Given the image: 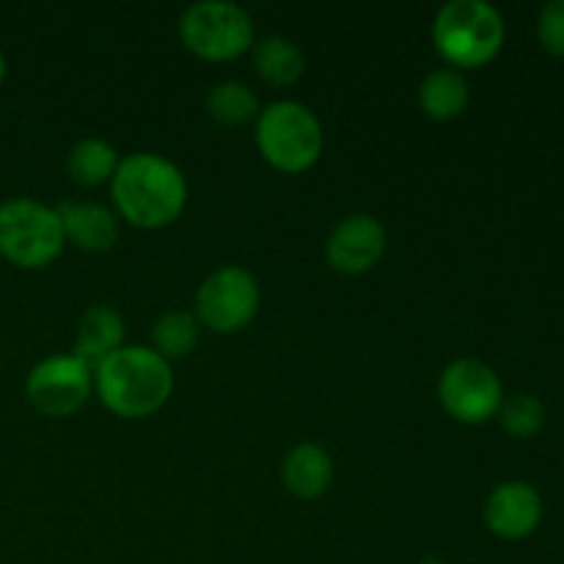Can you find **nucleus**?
Wrapping results in <instances>:
<instances>
[{
  "label": "nucleus",
  "mask_w": 564,
  "mask_h": 564,
  "mask_svg": "<svg viewBox=\"0 0 564 564\" xmlns=\"http://www.w3.org/2000/svg\"><path fill=\"white\" fill-rule=\"evenodd\" d=\"M110 196L119 220L143 231L174 224L187 204V180L176 163L154 152H132L121 158Z\"/></svg>",
  "instance_id": "1"
},
{
  "label": "nucleus",
  "mask_w": 564,
  "mask_h": 564,
  "mask_svg": "<svg viewBox=\"0 0 564 564\" xmlns=\"http://www.w3.org/2000/svg\"><path fill=\"white\" fill-rule=\"evenodd\" d=\"M94 394L119 419H147L174 394V372L152 347L124 345L94 369Z\"/></svg>",
  "instance_id": "2"
},
{
  "label": "nucleus",
  "mask_w": 564,
  "mask_h": 564,
  "mask_svg": "<svg viewBox=\"0 0 564 564\" xmlns=\"http://www.w3.org/2000/svg\"><path fill=\"white\" fill-rule=\"evenodd\" d=\"M505 17L485 0H449L433 20V44L452 69H479L505 47Z\"/></svg>",
  "instance_id": "3"
},
{
  "label": "nucleus",
  "mask_w": 564,
  "mask_h": 564,
  "mask_svg": "<svg viewBox=\"0 0 564 564\" xmlns=\"http://www.w3.org/2000/svg\"><path fill=\"white\" fill-rule=\"evenodd\" d=\"M253 141L270 169L295 176L314 169L323 158L325 130L312 108L295 99H279L259 110Z\"/></svg>",
  "instance_id": "4"
},
{
  "label": "nucleus",
  "mask_w": 564,
  "mask_h": 564,
  "mask_svg": "<svg viewBox=\"0 0 564 564\" xmlns=\"http://www.w3.org/2000/svg\"><path fill=\"white\" fill-rule=\"evenodd\" d=\"M66 240L55 207L36 198L0 202V257L20 270L50 268L64 253Z\"/></svg>",
  "instance_id": "5"
},
{
  "label": "nucleus",
  "mask_w": 564,
  "mask_h": 564,
  "mask_svg": "<svg viewBox=\"0 0 564 564\" xmlns=\"http://www.w3.org/2000/svg\"><path fill=\"white\" fill-rule=\"evenodd\" d=\"M180 42L187 53L209 64H226L257 44V28L242 6L229 0H202L180 17Z\"/></svg>",
  "instance_id": "6"
},
{
  "label": "nucleus",
  "mask_w": 564,
  "mask_h": 564,
  "mask_svg": "<svg viewBox=\"0 0 564 564\" xmlns=\"http://www.w3.org/2000/svg\"><path fill=\"white\" fill-rule=\"evenodd\" d=\"M259 303V281L246 268L226 264L209 273L196 290V319L204 328L229 336L253 323Z\"/></svg>",
  "instance_id": "7"
},
{
  "label": "nucleus",
  "mask_w": 564,
  "mask_h": 564,
  "mask_svg": "<svg viewBox=\"0 0 564 564\" xmlns=\"http://www.w3.org/2000/svg\"><path fill=\"white\" fill-rule=\"evenodd\" d=\"M438 402L460 424L490 422L499 416V408L505 402V386L494 367L477 358H457L441 372L438 378Z\"/></svg>",
  "instance_id": "8"
},
{
  "label": "nucleus",
  "mask_w": 564,
  "mask_h": 564,
  "mask_svg": "<svg viewBox=\"0 0 564 564\" xmlns=\"http://www.w3.org/2000/svg\"><path fill=\"white\" fill-rule=\"evenodd\" d=\"M94 394V372L75 356H47L28 372L25 397L42 416L66 419Z\"/></svg>",
  "instance_id": "9"
},
{
  "label": "nucleus",
  "mask_w": 564,
  "mask_h": 564,
  "mask_svg": "<svg viewBox=\"0 0 564 564\" xmlns=\"http://www.w3.org/2000/svg\"><path fill=\"white\" fill-rule=\"evenodd\" d=\"M386 253V229L375 215L341 218L325 242V259L341 275L369 273Z\"/></svg>",
  "instance_id": "10"
},
{
  "label": "nucleus",
  "mask_w": 564,
  "mask_h": 564,
  "mask_svg": "<svg viewBox=\"0 0 564 564\" xmlns=\"http://www.w3.org/2000/svg\"><path fill=\"white\" fill-rule=\"evenodd\" d=\"M482 521L496 538L523 540L543 521V499L529 482H501L485 501Z\"/></svg>",
  "instance_id": "11"
},
{
  "label": "nucleus",
  "mask_w": 564,
  "mask_h": 564,
  "mask_svg": "<svg viewBox=\"0 0 564 564\" xmlns=\"http://www.w3.org/2000/svg\"><path fill=\"white\" fill-rule=\"evenodd\" d=\"M64 240L86 253H105L119 242V215L102 204L64 202L55 207Z\"/></svg>",
  "instance_id": "12"
},
{
  "label": "nucleus",
  "mask_w": 564,
  "mask_h": 564,
  "mask_svg": "<svg viewBox=\"0 0 564 564\" xmlns=\"http://www.w3.org/2000/svg\"><path fill=\"white\" fill-rule=\"evenodd\" d=\"M121 347H124V319H121V314L113 306L88 308L80 323H77L72 356L94 372L105 358H110Z\"/></svg>",
  "instance_id": "13"
},
{
  "label": "nucleus",
  "mask_w": 564,
  "mask_h": 564,
  "mask_svg": "<svg viewBox=\"0 0 564 564\" xmlns=\"http://www.w3.org/2000/svg\"><path fill=\"white\" fill-rule=\"evenodd\" d=\"M281 479L295 499L314 501L334 482V460L319 444L303 441L292 446L290 455L281 463Z\"/></svg>",
  "instance_id": "14"
},
{
  "label": "nucleus",
  "mask_w": 564,
  "mask_h": 564,
  "mask_svg": "<svg viewBox=\"0 0 564 564\" xmlns=\"http://www.w3.org/2000/svg\"><path fill=\"white\" fill-rule=\"evenodd\" d=\"M468 99H471V91H468L466 75L452 66L433 69L419 86V108L433 121H452L463 116Z\"/></svg>",
  "instance_id": "15"
},
{
  "label": "nucleus",
  "mask_w": 564,
  "mask_h": 564,
  "mask_svg": "<svg viewBox=\"0 0 564 564\" xmlns=\"http://www.w3.org/2000/svg\"><path fill=\"white\" fill-rule=\"evenodd\" d=\"M253 72L262 77L268 86L286 88L295 86L306 72V55L292 39L286 36H264L251 47Z\"/></svg>",
  "instance_id": "16"
},
{
  "label": "nucleus",
  "mask_w": 564,
  "mask_h": 564,
  "mask_svg": "<svg viewBox=\"0 0 564 564\" xmlns=\"http://www.w3.org/2000/svg\"><path fill=\"white\" fill-rule=\"evenodd\" d=\"M121 158L105 138H80L66 154V174L77 187L110 185Z\"/></svg>",
  "instance_id": "17"
},
{
  "label": "nucleus",
  "mask_w": 564,
  "mask_h": 564,
  "mask_svg": "<svg viewBox=\"0 0 564 564\" xmlns=\"http://www.w3.org/2000/svg\"><path fill=\"white\" fill-rule=\"evenodd\" d=\"M204 105H207V113L224 127H246L259 116L257 94L240 80H224L213 86Z\"/></svg>",
  "instance_id": "18"
},
{
  "label": "nucleus",
  "mask_w": 564,
  "mask_h": 564,
  "mask_svg": "<svg viewBox=\"0 0 564 564\" xmlns=\"http://www.w3.org/2000/svg\"><path fill=\"white\" fill-rule=\"evenodd\" d=\"M198 319L191 312H165L152 328V350L165 361H180L196 347Z\"/></svg>",
  "instance_id": "19"
},
{
  "label": "nucleus",
  "mask_w": 564,
  "mask_h": 564,
  "mask_svg": "<svg viewBox=\"0 0 564 564\" xmlns=\"http://www.w3.org/2000/svg\"><path fill=\"white\" fill-rule=\"evenodd\" d=\"M499 422L512 438H534L545 427V405L534 394L505 397L499 408Z\"/></svg>",
  "instance_id": "20"
},
{
  "label": "nucleus",
  "mask_w": 564,
  "mask_h": 564,
  "mask_svg": "<svg viewBox=\"0 0 564 564\" xmlns=\"http://www.w3.org/2000/svg\"><path fill=\"white\" fill-rule=\"evenodd\" d=\"M538 39L545 53L564 58V0H551L538 17Z\"/></svg>",
  "instance_id": "21"
},
{
  "label": "nucleus",
  "mask_w": 564,
  "mask_h": 564,
  "mask_svg": "<svg viewBox=\"0 0 564 564\" xmlns=\"http://www.w3.org/2000/svg\"><path fill=\"white\" fill-rule=\"evenodd\" d=\"M6 80V55L0 53V83Z\"/></svg>",
  "instance_id": "22"
}]
</instances>
